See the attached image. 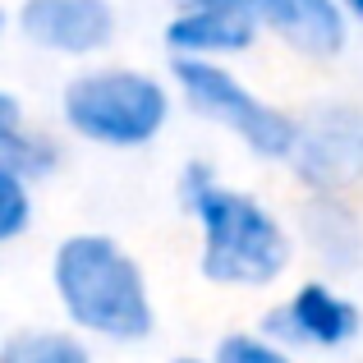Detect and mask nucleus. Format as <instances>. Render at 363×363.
I'll return each mask as SVG.
<instances>
[{
  "instance_id": "nucleus-1",
  "label": "nucleus",
  "mask_w": 363,
  "mask_h": 363,
  "mask_svg": "<svg viewBox=\"0 0 363 363\" xmlns=\"http://www.w3.org/2000/svg\"><path fill=\"white\" fill-rule=\"evenodd\" d=\"M179 207L198 225V272L225 290H267L294 262V235L285 221L216 175L212 161H184L175 179Z\"/></svg>"
},
{
  "instance_id": "nucleus-2",
  "label": "nucleus",
  "mask_w": 363,
  "mask_h": 363,
  "mask_svg": "<svg viewBox=\"0 0 363 363\" xmlns=\"http://www.w3.org/2000/svg\"><path fill=\"white\" fill-rule=\"evenodd\" d=\"M51 290L69 331L106 345H138L157 331V303L143 262L116 235L74 230L51 253Z\"/></svg>"
},
{
  "instance_id": "nucleus-3",
  "label": "nucleus",
  "mask_w": 363,
  "mask_h": 363,
  "mask_svg": "<svg viewBox=\"0 0 363 363\" xmlns=\"http://www.w3.org/2000/svg\"><path fill=\"white\" fill-rule=\"evenodd\" d=\"M175 92L133 65H83L60 88V120L74 138L106 152H138L166 133Z\"/></svg>"
},
{
  "instance_id": "nucleus-4",
  "label": "nucleus",
  "mask_w": 363,
  "mask_h": 363,
  "mask_svg": "<svg viewBox=\"0 0 363 363\" xmlns=\"http://www.w3.org/2000/svg\"><path fill=\"white\" fill-rule=\"evenodd\" d=\"M170 79L184 106L207 124H221L225 133L244 143L262 161H290L294 138H299V116L281 111L276 101L257 97L253 88L230 69V65L207 60H170Z\"/></svg>"
},
{
  "instance_id": "nucleus-5",
  "label": "nucleus",
  "mask_w": 363,
  "mask_h": 363,
  "mask_svg": "<svg viewBox=\"0 0 363 363\" xmlns=\"http://www.w3.org/2000/svg\"><path fill=\"white\" fill-rule=\"evenodd\" d=\"M290 170L308 198H345L363 184V106L322 101L299 116Z\"/></svg>"
},
{
  "instance_id": "nucleus-6",
  "label": "nucleus",
  "mask_w": 363,
  "mask_h": 363,
  "mask_svg": "<svg viewBox=\"0 0 363 363\" xmlns=\"http://www.w3.org/2000/svg\"><path fill=\"white\" fill-rule=\"evenodd\" d=\"M363 313L331 281H299L276 308H267L262 336L285 350H345L359 336Z\"/></svg>"
},
{
  "instance_id": "nucleus-7",
  "label": "nucleus",
  "mask_w": 363,
  "mask_h": 363,
  "mask_svg": "<svg viewBox=\"0 0 363 363\" xmlns=\"http://www.w3.org/2000/svg\"><path fill=\"white\" fill-rule=\"evenodd\" d=\"M14 28L28 46L60 60H97L120 33L111 0H18Z\"/></svg>"
},
{
  "instance_id": "nucleus-8",
  "label": "nucleus",
  "mask_w": 363,
  "mask_h": 363,
  "mask_svg": "<svg viewBox=\"0 0 363 363\" xmlns=\"http://www.w3.org/2000/svg\"><path fill=\"white\" fill-rule=\"evenodd\" d=\"M257 18L235 0H175V14L161 28L170 60H207L230 65L235 55H248L257 42Z\"/></svg>"
},
{
  "instance_id": "nucleus-9",
  "label": "nucleus",
  "mask_w": 363,
  "mask_h": 363,
  "mask_svg": "<svg viewBox=\"0 0 363 363\" xmlns=\"http://www.w3.org/2000/svg\"><path fill=\"white\" fill-rule=\"evenodd\" d=\"M235 5L248 9L262 33L308 60H331L350 42V18L336 0H235Z\"/></svg>"
},
{
  "instance_id": "nucleus-10",
  "label": "nucleus",
  "mask_w": 363,
  "mask_h": 363,
  "mask_svg": "<svg viewBox=\"0 0 363 363\" xmlns=\"http://www.w3.org/2000/svg\"><path fill=\"white\" fill-rule=\"evenodd\" d=\"M299 221H303V244L322 262L350 272L363 257V221H359L354 207H350V198H308Z\"/></svg>"
},
{
  "instance_id": "nucleus-11",
  "label": "nucleus",
  "mask_w": 363,
  "mask_h": 363,
  "mask_svg": "<svg viewBox=\"0 0 363 363\" xmlns=\"http://www.w3.org/2000/svg\"><path fill=\"white\" fill-rule=\"evenodd\" d=\"M0 363H97L92 345L69 327H28L0 345Z\"/></svg>"
},
{
  "instance_id": "nucleus-12",
  "label": "nucleus",
  "mask_w": 363,
  "mask_h": 363,
  "mask_svg": "<svg viewBox=\"0 0 363 363\" xmlns=\"http://www.w3.org/2000/svg\"><path fill=\"white\" fill-rule=\"evenodd\" d=\"M0 161H9L14 175H23L28 184L37 189V184H46V179L65 166V147H60V138L46 133V129H23L5 152H0Z\"/></svg>"
},
{
  "instance_id": "nucleus-13",
  "label": "nucleus",
  "mask_w": 363,
  "mask_h": 363,
  "mask_svg": "<svg viewBox=\"0 0 363 363\" xmlns=\"http://www.w3.org/2000/svg\"><path fill=\"white\" fill-rule=\"evenodd\" d=\"M33 212H37L33 184L23 175H14L9 161H0V244L23 240L33 230Z\"/></svg>"
},
{
  "instance_id": "nucleus-14",
  "label": "nucleus",
  "mask_w": 363,
  "mask_h": 363,
  "mask_svg": "<svg viewBox=\"0 0 363 363\" xmlns=\"http://www.w3.org/2000/svg\"><path fill=\"white\" fill-rule=\"evenodd\" d=\"M212 359L216 363H299L294 350L276 345L262 331H230V336H221V345H216Z\"/></svg>"
},
{
  "instance_id": "nucleus-15",
  "label": "nucleus",
  "mask_w": 363,
  "mask_h": 363,
  "mask_svg": "<svg viewBox=\"0 0 363 363\" xmlns=\"http://www.w3.org/2000/svg\"><path fill=\"white\" fill-rule=\"evenodd\" d=\"M23 129H28L23 101H18L14 92H5V88H0V152H5V147H9V143H14Z\"/></svg>"
},
{
  "instance_id": "nucleus-16",
  "label": "nucleus",
  "mask_w": 363,
  "mask_h": 363,
  "mask_svg": "<svg viewBox=\"0 0 363 363\" xmlns=\"http://www.w3.org/2000/svg\"><path fill=\"white\" fill-rule=\"evenodd\" d=\"M340 9H345V18L350 23H363V0H336Z\"/></svg>"
},
{
  "instance_id": "nucleus-17",
  "label": "nucleus",
  "mask_w": 363,
  "mask_h": 363,
  "mask_svg": "<svg viewBox=\"0 0 363 363\" xmlns=\"http://www.w3.org/2000/svg\"><path fill=\"white\" fill-rule=\"evenodd\" d=\"M9 23H14V14H9V9H5V5H0V33H5V28H9Z\"/></svg>"
},
{
  "instance_id": "nucleus-18",
  "label": "nucleus",
  "mask_w": 363,
  "mask_h": 363,
  "mask_svg": "<svg viewBox=\"0 0 363 363\" xmlns=\"http://www.w3.org/2000/svg\"><path fill=\"white\" fill-rule=\"evenodd\" d=\"M175 363H216V359H198V354H189V359H175Z\"/></svg>"
}]
</instances>
